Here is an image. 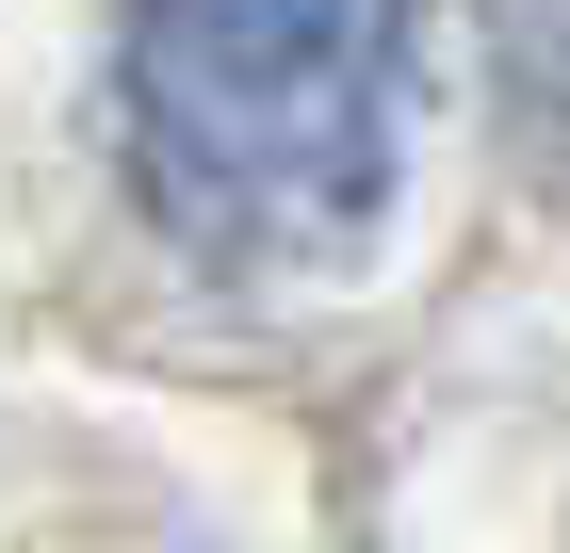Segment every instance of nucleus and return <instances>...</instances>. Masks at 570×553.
<instances>
[{"mask_svg": "<svg viewBox=\"0 0 570 553\" xmlns=\"http://www.w3.org/2000/svg\"><path fill=\"white\" fill-rule=\"evenodd\" d=\"M131 179L213 260H326L407 164V0H131Z\"/></svg>", "mask_w": 570, "mask_h": 553, "instance_id": "1", "label": "nucleus"}]
</instances>
